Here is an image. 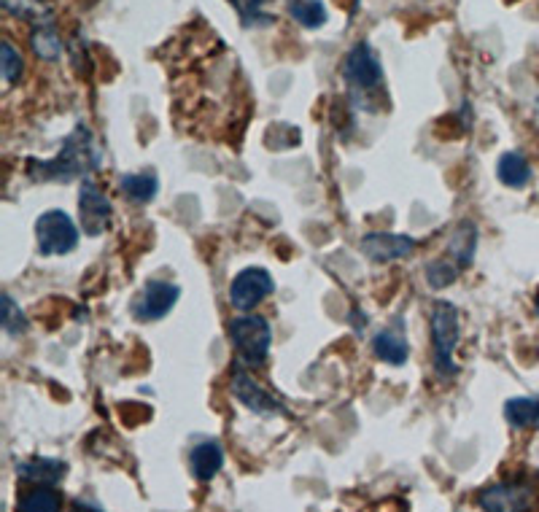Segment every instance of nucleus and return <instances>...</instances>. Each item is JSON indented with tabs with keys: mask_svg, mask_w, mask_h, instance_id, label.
Segmentation results:
<instances>
[{
	"mask_svg": "<svg viewBox=\"0 0 539 512\" xmlns=\"http://www.w3.org/2000/svg\"><path fill=\"white\" fill-rule=\"evenodd\" d=\"M224 461H227L224 445L219 440H213V437L197 442L192 453H189V469H192V475L200 483H208V480L219 475L221 469H224Z\"/></svg>",
	"mask_w": 539,
	"mask_h": 512,
	"instance_id": "nucleus-13",
	"label": "nucleus"
},
{
	"mask_svg": "<svg viewBox=\"0 0 539 512\" xmlns=\"http://www.w3.org/2000/svg\"><path fill=\"white\" fill-rule=\"evenodd\" d=\"M30 46H33V54L38 60L54 62L62 57V38L60 33L54 30V22H44V25L33 27L30 33Z\"/></svg>",
	"mask_w": 539,
	"mask_h": 512,
	"instance_id": "nucleus-18",
	"label": "nucleus"
},
{
	"mask_svg": "<svg viewBox=\"0 0 539 512\" xmlns=\"http://www.w3.org/2000/svg\"><path fill=\"white\" fill-rule=\"evenodd\" d=\"M181 300V286L170 281H149L133 300V318L141 324H154L173 313Z\"/></svg>",
	"mask_w": 539,
	"mask_h": 512,
	"instance_id": "nucleus-6",
	"label": "nucleus"
},
{
	"mask_svg": "<svg viewBox=\"0 0 539 512\" xmlns=\"http://www.w3.org/2000/svg\"><path fill=\"white\" fill-rule=\"evenodd\" d=\"M504 421L513 429H539V397H513L504 402Z\"/></svg>",
	"mask_w": 539,
	"mask_h": 512,
	"instance_id": "nucleus-16",
	"label": "nucleus"
},
{
	"mask_svg": "<svg viewBox=\"0 0 539 512\" xmlns=\"http://www.w3.org/2000/svg\"><path fill=\"white\" fill-rule=\"evenodd\" d=\"M25 73V57L14 49V44L3 41L0 44V76L6 84H17Z\"/></svg>",
	"mask_w": 539,
	"mask_h": 512,
	"instance_id": "nucleus-24",
	"label": "nucleus"
},
{
	"mask_svg": "<svg viewBox=\"0 0 539 512\" xmlns=\"http://www.w3.org/2000/svg\"><path fill=\"white\" fill-rule=\"evenodd\" d=\"M475 248H478V230H475V224H469L464 221L459 230L451 235V254L453 262L464 270L472 262V256H475Z\"/></svg>",
	"mask_w": 539,
	"mask_h": 512,
	"instance_id": "nucleus-21",
	"label": "nucleus"
},
{
	"mask_svg": "<svg viewBox=\"0 0 539 512\" xmlns=\"http://www.w3.org/2000/svg\"><path fill=\"white\" fill-rule=\"evenodd\" d=\"M100 162H103V154L95 143V135L81 122L73 127V133L65 138L52 159H30L27 176L38 184H71L76 178H87L89 173H95Z\"/></svg>",
	"mask_w": 539,
	"mask_h": 512,
	"instance_id": "nucleus-1",
	"label": "nucleus"
},
{
	"mask_svg": "<svg viewBox=\"0 0 539 512\" xmlns=\"http://www.w3.org/2000/svg\"><path fill=\"white\" fill-rule=\"evenodd\" d=\"M275 292L273 275L265 267H246L230 283V305L240 313H251Z\"/></svg>",
	"mask_w": 539,
	"mask_h": 512,
	"instance_id": "nucleus-7",
	"label": "nucleus"
},
{
	"mask_svg": "<svg viewBox=\"0 0 539 512\" xmlns=\"http://www.w3.org/2000/svg\"><path fill=\"white\" fill-rule=\"evenodd\" d=\"M496 176L510 189H526L531 184V165L521 151H507L496 162Z\"/></svg>",
	"mask_w": 539,
	"mask_h": 512,
	"instance_id": "nucleus-15",
	"label": "nucleus"
},
{
	"mask_svg": "<svg viewBox=\"0 0 539 512\" xmlns=\"http://www.w3.org/2000/svg\"><path fill=\"white\" fill-rule=\"evenodd\" d=\"M36 240L41 256L71 254L79 246V224L62 208H52V211H44L38 216Z\"/></svg>",
	"mask_w": 539,
	"mask_h": 512,
	"instance_id": "nucleus-4",
	"label": "nucleus"
},
{
	"mask_svg": "<svg viewBox=\"0 0 539 512\" xmlns=\"http://www.w3.org/2000/svg\"><path fill=\"white\" fill-rule=\"evenodd\" d=\"M230 394L238 399L240 405L248 407L251 413L257 415H281L286 413V407L278 399L259 386L257 380L251 378L246 370H235L230 378Z\"/></svg>",
	"mask_w": 539,
	"mask_h": 512,
	"instance_id": "nucleus-10",
	"label": "nucleus"
},
{
	"mask_svg": "<svg viewBox=\"0 0 539 512\" xmlns=\"http://www.w3.org/2000/svg\"><path fill=\"white\" fill-rule=\"evenodd\" d=\"M119 189L127 200L146 205L160 195V178H157V173H127L119 181Z\"/></svg>",
	"mask_w": 539,
	"mask_h": 512,
	"instance_id": "nucleus-17",
	"label": "nucleus"
},
{
	"mask_svg": "<svg viewBox=\"0 0 539 512\" xmlns=\"http://www.w3.org/2000/svg\"><path fill=\"white\" fill-rule=\"evenodd\" d=\"M79 213H81V230L87 232L89 238H100L111 230V200L106 192L100 189L92 178H81L79 186Z\"/></svg>",
	"mask_w": 539,
	"mask_h": 512,
	"instance_id": "nucleus-8",
	"label": "nucleus"
},
{
	"mask_svg": "<svg viewBox=\"0 0 539 512\" xmlns=\"http://www.w3.org/2000/svg\"><path fill=\"white\" fill-rule=\"evenodd\" d=\"M478 504L488 512H518L531 510L534 504V491L526 483L518 480H504V483H494L486 491H480Z\"/></svg>",
	"mask_w": 539,
	"mask_h": 512,
	"instance_id": "nucleus-9",
	"label": "nucleus"
},
{
	"mask_svg": "<svg viewBox=\"0 0 539 512\" xmlns=\"http://www.w3.org/2000/svg\"><path fill=\"white\" fill-rule=\"evenodd\" d=\"M343 79L354 92V98L378 92L383 87V65L367 41H359L356 46H351V52L345 54Z\"/></svg>",
	"mask_w": 539,
	"mask_h": 512,
	"instance_id": "nucleus-5",
	"label": "nucleus"
},
{
	"mask_svg": "<svg viewBox=\"0 0 539 512\" xmlns=\"http://www.w3.org/2000/svg\"><path fill=\"white\" fill-rule=\"evenodd\" d=\"M461 267L456 262H448V259H437L432 265L426 267V281L434 289H445V286H451L456 278H459Z\"/></svg>",
	"mask_w": 539,
	"mask_h": 512,
	"instance_id": "nucleus-26",
	"label": "nucleus"
},
{
	"mask_svg": "<svg viewBox=\"0 0 539 512\" xmlns=\"http://www.w3.org/2000/svg\"><path fill=\"white\" fill-rule=\"evenodd\" d=\"M362 254L375 265H389L397 259H405L416 251V238L410 235H394V232H367L359 243Z\"/></svg>",
	"mask_w": 539,
	"mask_h": 512,
	"instance_id": "nucleus-11",
	"label": "nucleus"
},
{
	"mask_svg": "<svg viewBox=\"0 0 539 512\" xmlns=\"http://www.w3.org/2000/svg\"><path fill=\"white\" fill-rule=\"evenodd\" d=\"M289 17L308 30H319L321 25H327L329 14L324 0H289Z\"/></svg>",
	"mask_w": 539,
	"mask_h": 512,
	"instance_id": "nucleus-20",
	"label": "nucleus"
},
{
	"mask_svg": "<svg viewBox=\"0 0 539 512\" xmlns=\"http://www.w3.org/2000/svg\"><path fill=\"white\" fill-rule=\"evenodd\" d=\"M534 310H537V316H539V289H537V297H534Z\"/></svg>",
	"mask_w": 539,
	"mask_h": 512,
	"instance_id": "nucleus-27",
	"label": "nucleus"
},
{
	"mask_svg": "<svg viewBox=\"0 0 539 512\" xmlns=\"http://www.w3.org/2000/svg\"><path fill=\"white\" fill-rule=\"evenodd\" d=\"M3 332L9 337H19L27 332V318L11 294H3Z\"/></svg>",
	"mask_w": 539,
	"mask_h": 512,
	"instance_id": "nucleus-25",
	"label": "nucleus"
},
{
	"mask_svg": "<svg viewBox=\"0 0 539 512\" xmlns=\"http://www.w3.org/2000/svg\"><path fill=\"white\" fill-rule=\"evenodd\" d=\"M0 6L9 11L11 17L25 19L30 25H44V22H54V11L49 9L46 0H0Z\"/></svg>",
	"mask_w": 539,
	"mask_h": 512,
	"instance_id": "nucleus-19",
	"label": "nucleus"
},
{
	"mask_svg": "<svg viewBox=\"0 0 539 512\" xmlns=\"http://www.w3.org/2000/svg\"><path fill=\"white\" fill-rule=\"evenodd\" d=\"M65 472H68L65 461L44 459V456L17 464V475L27 480V483H36V486H57L62 477H65Z\"/></svg>",
	"mask_w": 539,
	"mask_h": 512,
	"instance_id": "nucleus-14",
	"label": "nucleus"
},
{
	"mask_svg": "<svg viewBox=\"0 0 539 512\" xmlns=\"http://www.w3.org/2000/svg\"><path fill=\"white\" fill-rule=\"evenodd\" d=\"M461 340L459 308L448 300L434 302L432 308V367L440 380L459 375V364L453 359Z\"/></svg>",
	"mask_w": 539,
	"mask_h": 512,
	"instance_id": "nucleus-2",
	"label": "nucleus"
},
{
	"mask_svg": "<svg viewBox=\"0 0 539 512\" xmlns=\"http://www.w3.org/2000/svg\"><path fill=\"white\" fill-rule=\"evenodd\" d=\"M227 335H230L235 354L240 356V362L246 367H259V364L267 362L270 345H273V329L267 324V318L243 313V316L232 318Z\"/></svg>",
	"mask_w": 539,
	"mask_h": 512,
	"instance_id": "nucleus-3",
	"label": "nucleus"
},
{
	"mask_svg": "<svg viewBox=\"0 0 539 512\" xmlns=\"http://www.w3.org/2000/svg\"><path fill=\"white\" fill-rule=\"evenodd\" d=\"M372 354L375 359L389 367H402L410 359V343L405 337V327H402V318H397V324L380 329L378 335L372 337Z\"/></svg>",
	"mask_w": 539,
	"mask_h": 512,
	"instance_id": "nucleus-12",
	"label": "nucleus"
},
{
	"mask_svg": "<svg viewBox=\"0 0 539 512\" xmlns=\"http://www.w3.org/2000/svg\"><path fill=\"white\" fill-rule=\"evenodd\" d=\"M62 507V496L52 486H38L22 496L19 510L25 512H57Z\"/></svg>",
	"mask_w": 539,
	"mask_h": 512,
	"instance_id": "nucleus-22",
	"label": "nucleus"
},
{
	"mask_svg": "<svg viewBox=\"0 0 539 512\" xmlns=\"http://www.w3.org/2000/svg\"><path fill=\"white\" fill-rule=\"evenodd\" d=\"M230 3L246 27L273 25V14L267 11V0H230Z\"/></svg>",
	"mask_w": 539,
	"mask_h": 512,
	"instance_id": "nucleus-23",
	"label": "nucleus"
}]
</instances>
